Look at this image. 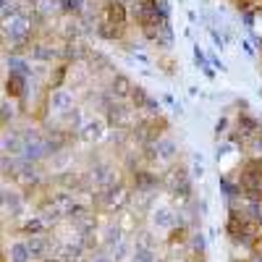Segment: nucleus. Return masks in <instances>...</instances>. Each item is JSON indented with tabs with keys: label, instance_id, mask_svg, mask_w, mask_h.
Here are the masks:
<instances>
[{
	"label": "nucleus",
	"instance_id": "nucleus-7",
	"mask_svg": "<svg viewBox=\"0 0 262 262\" xmlns=\"http://www.w3.org/2000/svg\"><path fill=\"white\" fill-rule=\"evenodd\" d=\"M53 102H55V105L60 107V111H66V107L71 105V97L66 95V92H53Z\"/></svg>",
	"mask_w": 262,
	"mask_h": 262
},
{
	"label": "nucleus",
	"instance_id": "nucleus-10",
	"mask_svg": "<svg viewBox=\"0 0 262 262\" xmlns=\"http://www.w3.org/2000/svg\"><path fill=\"white\" fill-rule=\"evenodd\" d=\"M249 262H262V254H254V257H252Z\"/></svg>",
	"mask_w": 262,
	"mask_h": 262
},
{
	"label": "nucleus",
	"instance_id": "nucleus-1",
	"mask_svg": "<svg viewBox=\"0 0 262 262\" xmlns=\"http://www.w3.org/2000/svg\"><path fill=\"white\" fill-rule=\"evenodd\" d=\"M238 186H242V191L249 196L252 202H259L262 200V170L257 163H252L244 173H242V181H238Z\"/></svg>",
	"mask_w": 262,
	"mask_h": 262
},
{
	"label": "nucleus",
	"instance_id": "nucleus-8",
	"mask_svg": "<svg viewBox=\"0 0 262 262\" xmlns=\"http://www.w3.org/2000/svg\"><path fill=\"white\" fill-rule=\"evenodd\" d=\"M24 231H27V233H32V236H37V233L42 231V221H37V217H34V221H29V223L24 226Z\"/></svg>",
	"mask_w": 262,
	"mask_h": 262
},
{
	"label": "nucleus",
	"instance_id": "nucleus-2",
	"mask_svg": "<svg viewBox=\"0 0 262 262\" xmlns=\"http://www.w3.org/2000/svg\"><path fill=\"white\" fill-rule=\"evenodd\" d=\"M105 18H107V27H116V29H123V24H126V6H121V3H107L105 6Z\"/></svg>",
	"mask_w": 262,
	"mask_h": 262
},
{
	"label": "nucleus",
	"instance_id": "nucleus-3",
	"mask_svg": "<svg viewBox=\"0 0 262 262\" xmlns=\"http://www.w3.org/2000/svg\"><path fill=\"white\" fill-rule=\"evenodd\" d=\"M27 34H29V21H27L24 16H13L11 24H8V37H11L13 42H21Z\"/></svg>",
	"mask_w": 262,
	"mask_h": 262
},
{
	"label": "nucleus",
	"instance_id": "nucleus-9",
	"mask_svg": "<svg viewBox=\"0 0 262 262\" xmlns=\"http://www.w3.org/2000/svg\"><path fill=\"white\" fill-rule=\"evenodd\" d=\"M63 8L66 11H79L81 8V0H63Z\"/></svg>",
	"mask_w": 262,
	"mask_h": 262
},
{
	"label": "nucleus",
	"instance_id": "nucleus-4",
	"mask_svg": "<svg viewBox=\"0 0 262 262\" xmlns=\"http://www.w3.org/2000/svg\"><path fill=\"white\" fill-rule=\"evenodd\" d=\"M34 254H32V249H29V244L27 242H16L13 247H11V262H29Z\"/></svg>",
	"mask_w": 262,
	"mask_h": 262
},
{
	"label": "nucleus",
	"instance_id": "nucleus-6",
	"mask_svg": "<svg viewBox=\"0 0 262 262\" xmlns=\"http://www.w3.org/2000/svg\"><path fill=\"white\" fill-rule=\"evenodd\" d=\"M6 86H8V95L21 97V95H24V76H21V74H11Z\"/></svg>",
	"mask_w": 262,
	"mask_h": 262
},
{
	"label": "nucleus",
	"instance_id": "nucleus-5",
	"mask_svg": "<svg viewBox=\"0 0 262 262\" xmlns=\"http://www.w3.org/2000/svg\"><path fill=\"white\" fill-rule=\"evenodd\" d=\"M29 249H32V254L34 257H42V254H45L48 252V238L45 236H42V233H37V236H29Z\"/></svg>",
	"mask_w": 262,
	"mask_h": 262
}]
</instances>
